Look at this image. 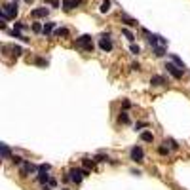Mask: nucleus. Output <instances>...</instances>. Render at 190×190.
<instances>
[{
	"mask_svg": "<svg viewBox=\"0 0 190 190\" xmlns=\"http://www.w3.org/2000/svg\"><path fill=\"white\" fill-rule=\"evenodd\" d=\"M0 15H2V21H6V19H15V15H17V2L4 4Z\"/></svg>",
	"mask_w": 190,
	"mask_h": 190,
	"instance_id": "f257e3e1",
	"label": "nucleus"
},
{
	"mask_svg": "<svg viewBox=\"0 0 190 190\" xmlns=\"http://www.w3.org/2000/svg\"><path fill=\"white\" fill-rule=\"evenodd\" d=\"M76 46L82 48V50H86V51H91L93 50V40H91L90 34H82L78 40H76Z\"/></svg>",
	"mask_w": 190,
	"mask_h": 190,
	"instance_id": "f03ea898",
	"label": "nucleus"
},
{
	"mask_svg": "<svg viewBox=\"0 0 190 190\" xmlns=\"http://www.w3.org/2000/svg\"><path fill=\"white\" fill-rule=\"evenodd\" d=\"M165 68H167V72L173 76L175 80H179V78H183V74H184V68H181V67H177L175 63H167L165 65Z\"/></svg>",
	"mask_w": 190,
	"mask_h": 190,
	"instance_id": "7ed1b4c3",
	"label": "nucleus"
},
{
	"mask_svg": "<svg viewBox=\"0 0 190 190\" xmlns=\"http://www.w3.org/2000/svg\"><path fill=\"white\" fill-rule=\"evenodd\" d=\"M129 156H131V160L137 162V164H141V162L144 160V152H143V148H141V147H133L131 152H129Z\"/></svg>",
	"mask_w": 190,
	"mask_h": 190,
	"instance_id": "20e7f679",
	"label": "nucleus"
},
{
	"mask_svg": "<svg viewBox=\"0 0 190 190\" xmlns=\"http://www.w3.org/2000/svg\"><path fill=\"white\" fill-rule=\"evenodd\" d=\"M148 44H150L152 48H158V46H165V44H167V40L162 38L160 34H150V36H148Z\"/></svg>",
	"mask_w": 190,
	"mask_h": 190,
	"instance_id": "39448f33",
	"label": "nucleus"
},
{
	"mask_svg": "<svg viewBox=\"0 0 190 190\" xmlns=\"http://www.w3.org/2000/svg\"><path fill=\"white\" fill-rule=\"evenodd\" d=\"M99 48H101L103 51H110V50H112V40H110V36H108V34H103V36H101Z\"/></svg>",
	"mask_w": 190,
	"mask_h": 190,
	"instance_id": "423d86ee",
	"label": "nucleus"
},
{
	"mask_svg": "<svg viewBox=\"0 0 190 190\" xmlns=\"http://www.w3.org/2000/svg\"><path fill=\"white\" fill-rule=\"evenodd\" d=\"M84 177H86V175H84V169H80V167L70 169V179L74 181L76 184H78V183H82V179H84Z\"/></svg>",
	"mask_w": 190,
	"mask_h": 190,
	"instance_id": "0eeeda50",
	"label": "nucleus"
},
{
	"mask_svg": "<svg viewBox=\"0 0 190 190\" xmlns=\"http://www.w3.org/2000/svg\"><path fill=\"white\" fill-rule=\"evenodd\" d=\"M32 171H36V165L34 164H31V162H25V164L21 165V177H27L29 175V173H32Z\"/></svg>",
	"mask_w": 190,
	"mask_h": 190,
	"instance_id": "6e6552de",
	"label": "nucleus"
},
{
	"mask_svg": "<svg viewBox=\"0 0 190 190\" xmlns=\"http://www.w3.org/2000/svg\"><path fill=\"white\" fill-rule=\"evenodd\" d=\"M150 84L154 88H160V86H165V84H167V80H165L164 76H152V78H150Z\"/></svg>",
	"mask_w": 190,
	"mask_h": 190,
	"instance_id": "1a4fd4ad",
	"label": "nucleus"
},
{
	"mask_svg": "<svg viewBox=\"0 0 190 190\" xmlns=\"http://www.w3.org/2000/svg\"><path fill=\"white\" fill-rule=\"evenodd\" d=\"M48 14H50V10L48 8H36V10H32V17H48Z\"/></svg>",
	"mask_w": 190,
	"mask_h": 190,
	"instance_id": "9d476101",
	"label": "nucleus"
},
{
	"mask_svg": "<svg viewBox=\"0 0 190 190\" xmlns=\"http://www.w3.org/2000/svg\"><path fill=\"white\" fill-rule=\"evenodd\" d=\"M82 4V0H63V8L65 10H72V8H76V6H80Z\"/></svg>",
	"mask_w": 190,
	"mask_h": 190,
	"instance_id": "9b49d317",
	"label": "nucleus"
},
{
	"mask_svg": "<svg viewBox=\"0 0 190 190\" xmlns=\"http://www.w3.org/2000/svg\"><path fill=\"white\" fill-rule=\"evenodd\" d=\"M120 17H122V21L126 23L127 27H135L137 25V19H131L129 15H126V14H120Z\"/></svg>",
	"mask_w": 190,
	"mask_h": 190,
	"instance_id": "f8f14e48",
	"label": "nucleus"
},
{
	"mask_svg": "<svg viewBox=\"0 0 190 190\" xmlns=\"http://www.w3.org/2000/svg\"><path fill=\"white\" fill-rule=\"evenodd\" d=\"M141 141H144V143H152V141H154V135H152L150 131H143L141 133Z\"/></svg>",
	"mask_w": 190,
	"mask_h": 190,
	"instance_id": "ddd939ff",
	"label": "nucleus"
},
{
	"mask_svg": "<svg viewBox=\"0 0 190 190\" xmlns=\"http://www.w3.org/2000/svg\"><path fill=\"white\" fill-rule=\"evenodd\" d=\"M108 10H110V0H103V2H101L99 11H101V14H107Z\"/></svg>",
	"mask_w": 190,
	"mask_h": 190,
	"instance_id": "4468645a",
	"label": "nucleus"
},
{
	"mask_svg": "<svg viewBox=\"0 0 190 190\" xmlns=\"http://www.w3.org/2000/svg\"><path fill=\"white\" fill-rule=\"evenodd\" d=\"M51 31H55V23H44V34H50Z\"/></svg>",
	"mask_w": 190,
	"mask_h": 190,
	"instance_id": "2eb2a0df",
	"label": "nucleus"
},
{
	"mask_svg": "<svg viewBox=\"0 0 190 190\" xmlns=\"http://www.w3.org/2000/svg\"><path fill=\"white\" fill-rule=\"evenodd\" d=\"M152 50H154L156 57H164L165 55V46H158V48H152Z\"/></svg>",
	"mask_w": 190,
	"mask_h": 190,
	"instance_id": "dca6fc26",
	"label": "nucleus"
},
{
	"mask_svg": "<svg viewBox=\"0 0 190 190\" xmlns=\"http://www.w3.org/2000/svg\"><path fill=\"white\" fill-rule=\"evenodd\" d=\"M0 150H2V158H10V148H8L6 143L0 144Z\"/></svg>",
	"mask_w": 190,
	"mask_h": 190,
	"instance_id": "f3484780",
	"label": "nucleus"
},
{
	"mask_svg": "<svg viewBox=\"0 0 190 190\" xmlns=\"http://www.w3.org/2000/svg\"><path fill=\"white\" fill-rule=\"evenodd\" d=\"M118 122H120V124H129V116H127V112H120Z\"/></svg>",
	"mask_w": 190,
	"mask_h": 190,
	"instance_id": "a211bd4d",
	"label": "nucleus"
},
{
	"mask_svg": "<svg viewBox=\"0 0 190 190\" xmlns=\"http://www.w3.org/2000/svg\"><path fill=\"white\" fill-rule=\"evenodd\" d=\"M122 34L126 36V38L129 40V42H133V40H135V36H133V32L129 31V29H122Z\"/></svg>",
	"mask_w": 190,
	"mask_h": 190,
	"instance_id": "6ab92c4d",
	"label": "nucleus"
},
{
	"mask_svg": "<svg viewBox=\"0 0 190 190\" xmlns=\"http://www.w3.org/2000/svg\"><path fill=\"white\" fill-rule=\"evenodd\" d=\"M171 61H173V63H175V65H177V67H181V68H184V63H183V61H181V59H179V57H177V55H175V53H171Z\"/></svg>",
	"mask_w": 190,
	"mask_h": 190,
	"instance_id": "aec40b11",
	"label": "nucleus"
},
{
	"mask_svg": "<svg viewBox=\"0 0 190 190\" xmlns=\"http://www.w3.org/2000/svg\"><path fill=\"white\" fill-rule=\"evenodd\" d=\"M53 34H55V36H68V31L61 27V29H55V32H53Z\"/></svg>",
	"mask_w": 190,
	"mask_h": 190,
	"instance_id": "412c9836",
	"label": "nucleus"
},
{
	"mask_svg": "<svg viewBox=\"0 0 190 190\" xmlns=\"http://www.w3.org/2000/svg\"><path fill=\"white\" fill-rule=\"evenodd\" d=\"M129 51H131L133 55H137V53H141V48L137 46V44H131V46H129Z\"/></svg>",
	"mask_w": 190,
	"mask_h": 190,
	"instance_id": "4be33fe9",
	"label": "nucleus"
},
{
	"mask_svg": "<svg viewBox=\"0 0 190 190\" xmlns=\"http://www.w3.org/2000/svg\"><path fill=\"white\" fill-rule=\"evenodd\" d=\"M32 31L34 32H44V27L40 25V23H34V25H32Z\"/></svg>",
	"mask_w": 190,
	"mask_h": 190,
	"instance_id": "5701e85b",
	"label": "nucleus"
},
{
	"mask_svg": "<svg viewBox=\"0 0 190 190\" xmlns=\"http://www.w3.org/2000/svg\"><path fill=\"white\" fill-rule=\"evenodd\" d=\"M158 152H160L162 156H167V154H169V148H167V147H160V148H158Z\"/></svg>",
	"mask_w": 190,
	"mask_h": 190,
	"instance_id": "b1692460",
	"label": "nucleus"
},
{
	"mask_svg": "<svg viewBox=\"0 0 190 190\" xmlns=\"http://www.w3.org/2000/svg\"><path fill=\"white\" fill-rule=\"evenodd\" d=\"M11 160H14V164H15V165H23V164H25V162H23V158H19V156H14Z\"/></svg>",
	"mask_w": 190,
	"mask_h": 190,
	"instance_id": "393cba45",
	"label": "nucleus"
},
{
	"mask_svg": "<svg viewBox=\"0 0 190 190\" xmlns=\"http://www.w3.org/2000/svg\"><path fill=\"white\" fill-rule=\"evenodd\" d=\"M171 144V148H173V150H177V148H179V144H177V141H173V139H169V141H165V144Z\"/></svg>",
	"mask_w": 190,
	"mask_h": 190,
	"instance_id": "a878e982",
	"label": "nucleus"
},
{
	"mask_svg": "<svg viewBox=\"0 0 190 190\" xmlns=\"http://www.w3.org/2000/svg\"><path fill=\"white\" fill-rule=\"evenodd\" d=\"M90 167H93V162L91 160H84V169H90Z\"/></svg>",
	"mask_w": 190,
	"mask_h": 190,
	"instance_id": "bb28decb",
	"label": "nucleus"
},
{
	"mask_svg": "<svg viewBox=\"0 0 190 190\" xmlns=\"http://www.w3.org/2000/svg\"><path fill=\"white\" fill-rule=\"evenodd\" d=\"M46 2L50 4L51 8H57V6H59V0H46Z\"/></svg>",
	"mask_w": 190,
	"mask_h": 190,
	"instance_id": "cd10ccee",
	"label": "nucleus"
},
{
	"mask_svg": "<svg viewBox=\"0 0 190 190\" xmlns=\"http://www.w3.org/2000/svg\"><path fill=\"white\" fill-rule=\"evenodd\" d=\"M14 53H15V57H19V55L23 53L21 51V48H17V46H14Z\"/></svg>",
	"mask_w": 190,
	"mask_h": 190,
	"instance_id": "c85d7f7f",
	"label": "nucleus"
},
{
	"mask_svg": "<svg viewBox=\"0 0 190 190\" xmlns=\"http://www.w3.org/2000/svg\"><path fill=\"white\" fill-rule=\"evenodd\" d=\"M131 68L133 70H141V65L139 63H131Z\"/></svg>",
	"mask_w": 190,
	"mask_h": 190,
	"instance_id": "c756f323",
	"label": "nucleus"
},
{
	"mask_svg": "<svg viewBox=\"0 0 190 190\" xmlns=\"http://www.w3.org/2000/svg\"><path fill=\"white\" fill-rule=\"evenodd\" d=\"M147 126H148L147 122H141V124H137V126H135V129H141V127H147Z\"/></svg>",
	"mask_w": 190,
	"mask_h": 190,
	"instance_id": "7c9ffc66",
	"label": "nucleus"
},
{
	"mask_svg": "<svg viewBox=\"0 0 190 190\" xmlns=\"http://www.w3.org/2000/svg\"><path fill=\"white\" fill-rule=\"evenodd\" d=\"M15 29H17V31H23V29H25V25H23V23H15Z\"/></svg>",
	"mask_w": 190,
	"mask_h": 190,
	"instance_id": "2f4dec72",
	"label": "nucleus"
},
{
	"mask_svg": "<svg viewBox=\"0 0 190 190\" xmlns=\"http://www.w3.org/2000/svg\"><path fill=\"white\" fill-rule=\"evenodd\" d=\"M108 158H107V156H103V154H101V156H97V162H107Z\"/></svg>",
	"mask_w": 190,
	"mask_h": 190,
	"instance_id": "473e14b6",
	"label": "nucleus"
},
{
	"mask_svg": "<svg viewBox=\"0 0 190 190\" xmlns=\"http://www.w3.org/2000/svg\"><path fill=\"white\" fill-rule=\"evenodd\" d=\"M48 184H50V186H51V188H53V186H55V184H57V181H55V179H50V183H48Z\"/></svg>",
	"mask_w": 190,
	"mask_h": 190,
	"instance_id": "72a5a7b5",
	"label": "nucleus"
},
{
	"mask_svg": "<svg viewBox=\"0 0 190 190\" xmlns=\"http://www.w3.org/2000/svg\"><path fill=\"white\" fill-rule=\"evenodd\" d=\"M129 107H131V103H129V101H124V108H126V110H127Z\"/></svg>",
	"mask_w": 190,
	"mask_h": 190,
	"instance_id": "f704fd0d",
	"label": "nucleus"
},
{
	"mask_svg": "<svg viewBox=\"0 0 190 190\" xmlns=\"http://www.w3.org/2000/svg\"><path fill=\"white\" fill-rule=\"evenodd\" d=\"M42 190H51V186L50 184H42Z\"/></svg>",
	"mask_w": 190,
	"mask_h": 190,
	"instance_id": "c9c22d12",
	"label": "nucleus"
},
{
	"mask_svg": "<svg viewBox=\"0 0 190 190\" xmlns=\"http://www.w3.org/2000/svg\"><path fill=\"white\" fill-rule=\"evenodd\" d=\"M25 2H27V4H32V0H25Z\"/></svg>",
	"mask_w": 190,
	"mask_h": 190,
	"instance_id": "e433bc0d",
	"label": "nucleus"
},
{
	"mask_svg": "<svg viewBox=\"0 0 190 190\" xmlns=\"http://www.w3.org/2000/svg\"><path fill=\"white\" fill-rule=\"evenodd\" d=\"M63 190H68V188H63Z\"/></svg>",
	"mask_w": 190,
	"mask_h": 190,
	"instance_id": "4c0bfd02",
	"label": "nucleus"
},
{
	"mask_svg": "<svg viewBox=\"0 0 190 190\" xmlns=\"http://www.w3.org/2000/svg\"><path fill=\"white\" fill-rule=\"evenodd\" d=\"M14 2H17V0H14Z\"/></svg>",
	"mask_w": 190,
	"mask_h": 190,
	"instance_id": "58836bf2",
	"label": "nucleus"
}]
</instances>
